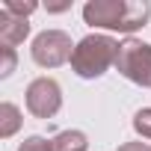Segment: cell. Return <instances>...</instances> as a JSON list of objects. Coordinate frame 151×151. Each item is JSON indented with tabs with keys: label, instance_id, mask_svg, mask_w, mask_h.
I'll list each match as a JSON object with an SVG mask.
<instances>
[{
	"label": "cell",
	"instance_id": "6da1fadb",
	"mask_svg": "<svg viewBox=\"0 0 151 151\" xmlns=\"http://www.w3.org/2000/svg\"><path fill=\"white\" fill-rule=\"evenodd\" d=\"M116 56H119V42L113 36L89 33L74 45L71 71L83 80H98L110 71V65H116Z\"/></svg>",
	"mask_w": 151,
	"mask_h": 151
},
{
	"label": "cell",
	"instance_id": "277c9868",
	"mask_svg": "<svg viewBox=\"0 0 151 151\" xmlns=\"http://www.w3.org/2000/svg\"><path fill=\"white\" fill-rule=\"evenodd\" d=\"M27 110L36 119H53L62 110V86L53 77H36L27 86Z\"/></svg>",
	"mask_w": 151,
	"mask_h": 151
},
{
	"label": "cell",
	"instance_id": "7c38bea8",
	"mask_svg": "<svg viewBox=\"0 0 151 151\" xmlns=\"http://www.w3.org/2000/svg\"><path fill=\"white\" fill-rule=\"evenodd\" d=\"M0 53H3V62H0V77H9V74L15 71V65H18V53H15V47H0Z\"/></svg>",
	"mask_w": 151,
	"mask_h": 151
},
{
	"label": "cell",
	"instance_id": "52a82bcc",
	"mask_svg": "<svg viewBox=\"0 0 151 151\" xmlns=\"http://www.w3.org/2000/svg\"><path fill=\"white\" fill-rule=\"evenodd\" d=\"M151 18V3L148 0H127V15H124V24H122V33L130 39L136 30H142Z\"/></svg>",
	"mask_w": 151,
	"mask_h": 151
},
{
	"label": "cell",
	"instance_id": "3957f363",
	"mask_svg": "<svg viewBox=\"0 0 151 151\" xmlns=\"http://www.w3.org/2000/svg\"><path fill=\"white\" fill-rule=\"evenodd\" d=\"M71 53H74V45L65 30H45L33 39V47H30L33 62L42 68H59L71 62Z\"/></svg>",
	"mask_w": 151,
	"mask_h": 151
},
{
	"label": "cell",
	"instance_id": "4fadbf2b",
	"mask_svg": "<svg viewBox=\"0 0 151 151\" xmlns=\"http://www.w3.org/2000/svg\"><path fill=\"white\" fill-rule=\"evenodd\" d=\"M18 151H53V148H50V139H45V136H27L18 145Z\"/></svg>",
	"mask_w": 151,
	"mask_h": 151
},
{
	"label": "cell",
	"instance_id": "8992f818",
	"mask_svg": "<svg viewBox=\"0 0 151 151\" xmlns=\"http://www.w3.org/2000/svg\"><path fill=\"white\" fill-rule=\"evenodd\" d=\"M30 36V21L9 15L6 9H0V45L3 47H18L24 39Z\"/></svg>",
	"mask_w": 151,
	"mask_h": 151
},
{
	"label": "cell",
	"instance_id": "9c48e42d",
	"mask_svg": "<svg viewBox=\"0 0 151 151\" xmlns=\"http://www.w3.org/2000/svg\"><path fill=\"white\" fill-rule=\"evenodd\" d=\"M21 110L15 107V104H9V101H3L0 104V136L3 139H9V136H15L18 133V127H21Z\"/></svg>",
	"mask_w": 151,
	"mask_h": 151
},
{
	"label": "cell",
	"instance_id": "ba28073f",
	"mask_svg": "<svg viewBox=\"0 0 151 151\" xmlns=\"http://www.w3.org/2000/svg\"><path fill=\"white\" fill-rule=\"evenodd\" d=\"M50 148L53 151H86L89 148V139L83 130H59L53 139H50Z\"/></svg>",
	"mask_w": 151,
	"mask_h": 151
},
{
	"label": "cell",
	"instance_id": "30bf717a",
	"mask_svg": "<svg viewBox=\"0 0 151 151\" xmlns=\"http://www.w3.org/2000/svg\"><path fill=\"white\" fill-rule=\"evenodd\" d=\"M3 9H6L9 15H18V18H30V15L39 9V3H36V0H6V3H3Z\"/></svg>",
	"mask_w": 151,
	"mask_h": 151
},
{
	"label": "cell",
	"instance_id": "9a60e30c",
	"mask_svg": "<svg viewBox=\"0 0 151 151\" xmlns=\"http://www.w3.org/2000/svg\"><path fill=\"white\" fill-rule=\"evenodd\" d=\"M71 9V0H65V3H47V12H65Z\"/></svg>",
	"mask_w": 151,
	"mask_h": 151
},
{
	"label": "cell",
	"instance_id": "5b68a950",
	"mask_svg": "<svg viewBox=\"0 0 151 151\" xmlns=\"http://www.w3.org/2000/svg\"><path fill=\"white\" fill-rule=\"evenodd\" d=\"M124 15H127V0H89L83 6V21L89 27H101V30L122 33Z\"/></svg>",
	"mask_w": 151,
	"mask_h": 151
},
{
	"label": "cell",
	"instance_id": "7a4b0ae2",
	"mask_svg": "<svg viewBox=\"0 0 151 151\" xmlns=\"http://www.w3.org/2000/svg\"><path fill=\"white\" fill-rule=\"evenodd\" d=\"M116 71L136 86H151V45L130 36L119 45Z\"/></svg>",
	"mask_w": 151,
	"mask_h": 151
},
{
	"label": "cell",
	"instance_id": "8fae6325",
	"mask_svg": "<svg viewBox=\"0 0 151 151\" xmlns=\"http://www.w3.org/2000/svg\"><path fill=\"white\" fill-rule=\"evenodd\" d=\"M133 130H136L142 139H151V107L136 110V116H133Z\"/></svg>",
	"mask_w": 151,
	"mask_h": 151
},
{
	"label": "cell",
	"instance_id": "5bb4252c",
	"mask_svg": "<svg viewBox=\"0 0 151 151\" xmlns=\"http://www.w3.org/2000/svg\"><path fill=\"white\" fill-rule=\"evenodd\" d=\"M119 151H151V145H145V142H122Z\"/></svg>",
	"mask_w": 151,
	"mask_h": 151
}]
</instances>
